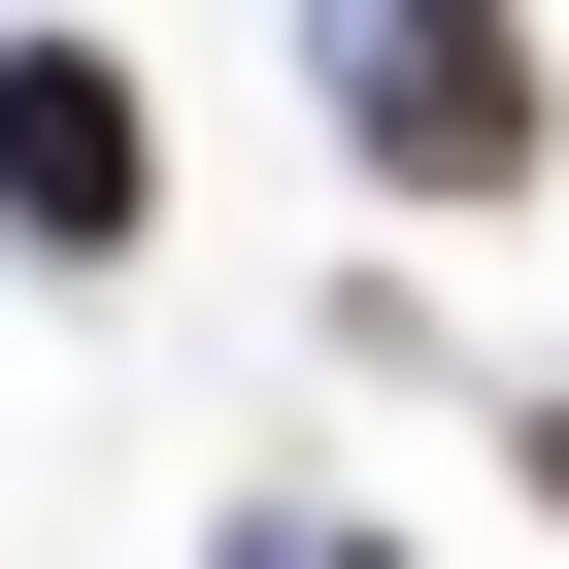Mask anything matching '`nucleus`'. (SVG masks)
<instances>
[{"instance_id": "obj_1", "label": "nucleus", "mask_w": 569, "mask_h": 569, "mask_svg": "<svg viewBox=\"0 0 569 569\" xmlns=\"http://www.w3.org/2000/svg\"><path fill=\"white\" fill-rule=\"evenodd\" d=\"M302 34H336V101H369L402 201H502L536 168V34H502V0H302Z\"/></svg>"}, {"instance_id": "obj_2", "label": "nucleus", "mask_w": 569, "mask_h": 569, "mask_svg": "<svg viewBox=\"0 0 569 569\" xmlns=\"http://www.w3.org/2000/svg\"><path fill=\"white\" fill-rule=\"evenodd\" d=\"M134 201H168L134 68H101V34H34V68H0V234H68V268H134Z\"/></svg>"}]
</instances>
